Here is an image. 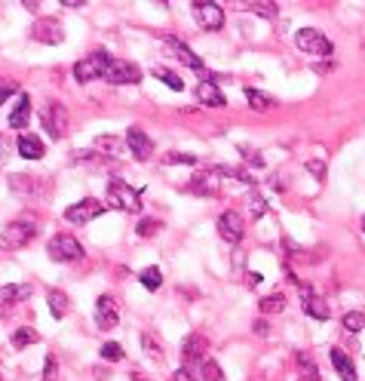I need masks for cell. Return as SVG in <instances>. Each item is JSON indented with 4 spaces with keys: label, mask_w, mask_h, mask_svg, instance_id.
Returning a JSON list of instances; mask_svg holds the SVG:
<instances>
[{
    "label": "cell",
    "mask_w": 365,
    "mask_h": 381,
    "mask_svg": "<svg viewBox=\"0 0 365 381\" xmlns=\"http://www.w3.org/2000/svg\"><path fill=\"white\" fill-rule=\"evenodd\" d=\"M96 148L98 151H105V157H123V142L117 136H98Z\"/></svg>",
    "instance_id": "cell-29"
},
{
    "label": "cell",
    "mask_w": 365,
    "mask_h": 381,
    "mask_svg": "<svg viewBox=\"0 0 365 381\" xmlns=\"http://www.w3.org/2000/svg\"><path fill=\"white\" fill-rule=\"evenodd\" d=\"M203 363L206 360H184L175 369V381H203Z\"/></svg>",
    "instance_id": "cell-25"
},
{
    "label": "cell",
    "mask_w": 365,
    "mask_h": 381,
    "mask_svg": "<svg viewBox=\"0 0 365 381\" xmlns=\"http://www.w3.org/2000/svg\"><path fill=\"white\" fill-rule=\"evenodd\" d=\"M15 151H19V157H25V160H40L46 154L43 142L37 136H31V132H22L19 142H15Z\"/></svg>",
    "instance_id": "cell-17"
},
{
    "label": "cell",
    "mask_w": 365,
    "mask_h": 381,
    "mask_svg": "<svg viewBox=\"0 0 365 381\" xmlns=\"http://www.w3.org/2000/svg\"><path fill=\"white\" fill-rule=\"evenodd\" d=\"M215 175H224V178H237V182H243V185H255V178L246 173V169H237V166H215L212 169Z\"/></svg>",
    "instance_id": "cell-33"
},
{
    "label": "cell",
    "mask_w": 365,
    "mask_h": 381,
    "mask_svg": "<svg viewBox=\"0 0 365 381\" xmlns=\"http://www.w3.org/2000/svg\"><path fill=\"white\" fill-rule=\"evenodd\" d=\"M163 43H166V50L172 52V59H175V62H181V65L193 68V71H203V59H200L197 52H193L184 41H178V37H166Z\"/></svg>",
    "instance_id": "cell-14"
},
{
    "label": "cell",
    "mask_w": 365,
    "mask_h": 381,
    "mask_svg": "<svg viewBox=\"0 0 365 381\" xmlns=\"http://www.w3.org/2000/svg\"><path fill=\"white\" fill-rule=\"evenodd\" d=\"M248 209H252V215H255V219H261V215L267 213V203H264V197H261V194H252V200H248Z\"/></svg>",
    "instance_id": "cell-42"
},
{
    "label": "cell",
    "mask_w": 365,
    "mask_h": 381,
    "mask_svg": "<svg viewBox=\"0 0 365 381\" xmlns=\"http://www.w3.org/2000/svg\"><path fill=\"white\" fill-rule=\"evenodd\" d=\"M341 326H344L347 332H353V336H356V332L365 329V314H362V310H350V314H344Z\"/></svg>",
    "instance_id": "cell-34"
},
{
    "label": "cell",
    "mask_w": 365,
    "mask_h": 381,
    "mask_svg": "<svg viewBox=\"0 0 365 381\" xmlns=\"http://www.w3.org/2000/svg\"><path fill=\"white\" fill-rule=\"evenodd\" d=\"M142 347H144V354L151 357V360H163V345L154 336H147V332L142 336Z\"/></svg>",
    "instance_id": "cell-37"
},
{
    "label": "cell",
    "mask_w": 365,
    "mask_h": 381,
    "mask_svg": "<svg viewBox=\"0 0 365 381\" xmlns=\"http://www.w3.org/2000/svg\"><path fill=\"white\" fill-rule=\"evenodd\" d=\"M61 6H68V10H77V6H83V0H61Z\"/></svg>",
    "instance_id": "cell-47"
},
{
    "label": "cell",
    "mask_w": 365,
    "mask_h": 381,
    "mask_svg": "<svg viewBox=\"0 0 365 381\" xmlns=\"http://www.w3.org/2000/svg\"><path fill=\"white\" fill-rule=\"evenodd\" d=\"M332 366H335V372L341 375V381H356V378H359V375H356L353 360H350V357H347L344 351H341V347H335V351H332Z\"/></svg>",
    "instance_id": "cell-22"
},
{
    "label": "cell",
    "mask_w": 365,
    "mask_h": 381,
    "mask_svg": "<svg viewBox=\"0 0 365 381\" xmlns=\"http://www.w3.org/2000/svg\"><path fill=\"white\" fill-rule=\"evenodd\" d=\"M283 308H285V295L283 292L264 295V299H261V314H279Z\"/></svg>",
    "instance_id": "cell-32"
},
{
    "label": "cell",
    "mask_w": 365,
    "mask_h": 381,
    "mask_svg": "<svg viewBox=\"0 0 365 381\" xmlns=\"http://www.w3.org/2000/svg\"><path fill=\"white\" fill-rule=\"evenodd\" d=\"M218 234H221V240H228L230 246H237L239 240H243L246 222H243V215H239L237 209H224V213L218 215Z\"/></svg>",
    "instance_id": "cell-9"
},
{
    "label": "cell",
    "mask_w": 365,
    "mask_h": 381,
    "mask_svg": "<svg viewBox=\"0 0 365 381\" xmlns=\"http://www.w3.org/2000/svg\"><path fill=\"white\" fill-rule=\"evenodd\" d=\"M40 123H43V129L50 132V138H65L68 136V111H65V105L61 102H46L40 108Z\"/></svg>",
    "instance_id": "cell-5"
},
{
    "label": "cell",
    "mask_w": 365,
    "mask_h": 381,
    "mask_svg": "<svg viewBox=\"0 0 365 381\" xmlns=\"http://www.w3.org/2000/svg\"><path fill=\"white\" fill-rule=\"evenodd\" d=\"M239 10H252L258 15H267V19H274V15L279 13L276 3H270V0H258V3H239Z\"/></svg>",
    "instance_id": "cell-35"
},
{
    "label": "cell",
    "mask_w": 365,
    "mask_h": 381,
    "mask_svg": "<svg viewBox=\"0 0 365 381\" xmlns=\"http://www.w3.org/2000/svg\"><path fill=\"white\" fill-rule=\"evenodd\" d=\"M46 252H50V259H52V261H59V264H68V261L83 259V246H80V240L71 237V234H56V237L50 240V246H46Z\"/></svg>",
    "instance_id": "cell-7"
},
{
    "label": "cell",
    "mask_w": 365,
    "mask_h": 381,
    "mask_svg": "<svg viewBox=\"0 0 365 381\" xmlns=\"http://www.w3.org/2000/svg\"><path fill=\"white\" fill-rule=\"evenodd\" d=\"M246 102L252 111H270V108L276 105V99L267 96V92H261V89H255V87H246Z\"/></svg>",
    "instance_id": "cell-24"
},
{
    "label": "cell",
    "mask_w": 365,
    "mask_h": 381,
    "mask_svg": "<svg viewBox=\"0 0 365 381\" xmlns=\"http://www.w3.org/2000/svg\"><path fill=\"white\" fill-rule=\"evenodd\" d=\"M46 301H50V314L56 317V320H61V317L68 314V295L61 292V289H50V295H46Z\"/></svg>",
    "instance_id": "cell-26"
},
{
    "label": "cell",
    "mask_w": 365,
    "mask_h": 381,
    "mask_svg": "<svg viewBox=\"0 0 365 381\" xmlns=\"http://www.w3.org/2000/svg\"><path fill=\"white\" fill-rule=\"evenodd\" d=\"M255 329H258L261 336H267V323H264V320H258V323H255Z\"/></svg>",
    "instance_id": "cell-48"
},
{
    "label": "cell",
    "mask_w": 365,
    "mask_h": 381,
    "mask_svg": "<svg viewBox=\"0 0 365 381\" xmlns=\"http://www.w3.org/2000/svg\"><path fill=\"white\" fill-rule=\"evenodd\" d=\"M193 10V22L206 31H221L224 28V10L215 0H193L191 3Z\"/></svg>",
    "instance_id": "cell-8"
},
{
    "label": "cell",
    "mask_w": 365,
    "mask_h": 381,
    "mask_svg": "<svg viewBox=\"0 0 365 381\" xmlns=\"http://www.w3.org/2000/svg\"><path fill=\"white\" fill-rule=\"evenodd\" d=\"M246 277H248V286H258V283H261V274H258V271H248Z\"/></svg>",
    "instance_id": "cell-46"
},
{
    "label": "cell",
    "mask_w": 365,
    "mask_h": 381,
    "mask_svg": "<svg viewBox=\"0 0 365 381\" xmlns=\"http://www.w3.org/2000/svg\"><path fill=\"white\" fill-rule=\"evenodd\" d=\"M151 74L157 77V80H163V83H166L169 89H175V92H181V89H184V80H181V77H178L175 71H169V68H163V65H154V68H151Z\"/></svg>",
    "instance_id": "cell-27"
},
{
    "label": "cell",
    "mask_w": 365,
    "mask_h": 381,
    "mask_svg": "<svg viewBox=\"0 0 365 381\" xmlns=\"http://www.w3.org/2000/svg\"><path fill=\"white\" fill-rule=\"evenodd\" d=\"M138 283H142L144 289L157 292L160 286H163V271H160V268H144L142 274H138Z\"/></svg>",
    "instance_id": "cell-30"
},
{
    "label": "cell",
    "mask_w": 365,
    "mask_h": 381,
    "mask_svg": "<svg viewBox=\"0 0 365 381\" xmlns=\"http://www.w3.org/2000/svg\"><path fill=\"white\" fill-rule=\"evenodd\" d=\"M102 80L114 83V87H129V83L135 87V83H142V68H138L135 62H126V59H111Z\"/></svg>",
    "instance_id": "cell-4"
},
{
    "label": "cell",
    "mask_w": 365,
    "mask_h": 381,
    "mask_svg": "<svg viewBox=\"0 0 365 381\" xmlns=\"http://www.w3.org/2000/svg\"><path fill=\"white\" fill-rule=\"evenodd\" d=\"M295 43H298V50L304 52V56H316V59L335 56V43H332L329 37H325L322 31H316V28H301V31H295Z\"/></svg>",
    "instance_id": "cell-2"
},
{
    "label": "cell",
    "mask_w": 365,
    "mask_h": 381,
    "mask_svg": "<svg viewBox=\"0 0 365 381\" xmlns=\"http://www.w3.org/2000/svg\"><path fill=\"white\" fill-rule=\"evenodd\" d=\"M28 295H31V286L28 283H10V286H3V289H0V305L13 308V305H19V301H25Z\"/></svg>",
    "instance_id": "cell-21"
},
{
    "label": "cell",
    "mask_w": 365,
    "mask_h": 381,
    "mask_svg": "<svg viewBox=\"0 0 365 381\" xmlns=\"http://www.w3.org/2000/svg\"><path fill=\"white\" fill-rule=\"evenodd\" d=\"M197 99H200L203 105H209V108H224V105H228L224 92L215 87L212 80H203V83H200V87H197Z\"/></svg>",
    "instance_id": "cell-20"
},
{
    "label": "cell",
    "mask_w": 365,
    "mask_h": 381,
    "mask_svg": "<svg viewBox=\"0 0 365 381\" xmlns=\"http://www.w3.org/2000/svg\"><path fill=\"white\" fill-rule=\"evenodd\" d=\"M215 173L212 169H206V173H197L191 178V185L188 188L193 194H200V197H212V194H218V178H212Z\"/></svg>",
    "instance_id": "cell-19"
},
{
    "label": "cell",
    "mask_w": 365,
    "mask_h": 381,
    "mask_svg": "<svg viewBox=\"0 0 365 381\" xmlns=\"http://www.w3.org/2000/svg\"><path fill=\"white\" fill-rule=\"evenodd\" d=\"M239 154H243V160L248 163V166H255V169L264 166V157H261L258 151H252V148H239Z\"/></svg>",
    "instance_id": "cell-41"
},
{
    "label": "cell",
    "mask_w": 365,
    "mask_h": 381,
    "mask_svg": "<svg viewBox=\"0 0 365 381\" xmlns=\"http://www.w3.org/2000/svg\"><path fill=\"white\" fill-rule=\"evenodd\" d=\"M295 360H298V366H301V372H304L307 381H320V369H316L313 357L304 354V351H298V354H295Z\"/></svg>",
    "instance_id": "cell-31"
},
{
    "label": "cell",
    "mask_w": 365,
    "mask_h": 381,
    "mask_svg": "<svg viewBox=\"0 0 365 381\" xmlns=\"http://www.w3.org/2000/svg\"><path fill=\"white\" fill-rule=\"evenodd\" d=\"M362 231H365V215H362Z\"/></svg>",
    "instance_id": "cell-49"
},
{
    "label": "cell",
    "mask_w": 365,
    "mask_h": 381,
    "mask_svg": "<svg viewBox=\"0 0 365 381\" xmlns=\"http://www.w3.org/2000/svg\"><path fill=\"white\" fill-rule=\"evenodd\" d=\"M28 120H31V96L22 92L19 102H15L13 111H10V129H25Z\"/></svg>",
    "instance_id": "cell-18"
},
{
    "label": "cell",
    "mask_w": 365,
    "mask_h": 381,
    "mask_svg": "<svg viewBox=\"0 0 365 381\" xmlns=\"http://www.w3.org/2000/svg\"><path fill=\"white\" fill-rule=\"evenodd\" d=\"M206 351H209V341H206V336H200V332H191V336L181 341L184 360H206Z\"/></svg>",
    "instance_id": "cell-16"
},
{
    "label": "cell",
    "mask_w": 365,
    "mask_h": 381,
    "mask_svg": "<svg viewBox=\"0 0 365 381\" xmlns=\"http://www.w3.org/2000/svg\"><path fill=\"white\" fill-rule=\"evenodd\" d=\"M10 191L13 194H25V197H34V194H40V182L25 175V173H19V175H10Z\"/></svg>",
    "instance_id": "cell-23"
},
{
    "label": "cell",
    "mask_w": 365,
    "mask_h": 381,
    "mask_svg": "<svg viewBox=\"0 0 365 381\" xmlns=\"http://www.w3.org/2000/svg\"><path fill=\"white\" fill-rule=\"evenodd\" d=\"M98 354H102V360H107V363H120L123 360V347L117 345V341H105Z\"/></svg>",
    "instance_id": "cell-38"
},
{
    "label": "cell",
    "mask_w": 365,
    "mask_h": 381,
    "mask_svg": "<svg viewBox=\"0 0 365 381\" xmlns=\"http://www.w3.org/2000/svg\"><path fill=\"white\" fill-rule=\"evenodd\" d=\"M117 320H120V310H117L114 295H98L96 299V326L98 329H114Z\"/></svg>",
    "instance_id": "cell-13"
},
{
    "label": "cell",
    "mask_w": 365,
    "mask_h": 381,
    "mask_svg": "<svg viewBox=\"0 0 365 381\" xmlns=\"http://www.w3.org/2000/svg\"><path fill=\"white\" fill-rule=\"evenodd\" d=\"M37 341H40V336H37V329H31V326H19V329L13 332L15 351H22V347H28V345H37Z\"/></svg>",
    "instance_id": "cell-28"
},
{
    "label": "cell",
    "mask_w": 365,
    "mask_h": 381,
    "mask_svg": "<svg viewBox=\"0 0 365 381\" xmlns=\"http://www.w3.org/2000/svg\"><path fill=\"white\" fill-rule=\"evenodd\" d=\"M0 381H3V375H0Z\"/></svg>",
    "instance_id": "cell-50"
},
{
    "label": "cell",
    "mask_w": 365,
    "mask_h": 381,
    "mask_svg": "<svg viewBox=\"0 0 365 381\" xmlns=\"http://www.w3.org/2000/svg\"><path fill=\"white\" fill-rule=\"evenodd\" d=\"M138 237H154V234H157V231H160V222H154V219H142V222H138Z\"/></svg>",
    "instance_id": "cell-40"
},
{
    "label": "cell",
    "mask_w": 365,
    "mask_h": 381,
    "mask_svg": "<svg viewBox=\"0 0 365 381\" xmlns=\"http://www.w3.org/2000/svg\"><path fill=\"white\" fill-rule=\"evenodd\" d=\"M126 148H129V154H132V157H135L138 163L151 160V154H154L151 136H147L144 129H138V127H129V129H126Z\"/></svg>",
    "instance_id": "cell-12"
},
{
    "label": "cell",
    "mask_w": 365,
    "mask_h": 381,
    "mask_svg": "<svg viewBox=\"0 0 365 381\" xmlns=\"http://www.w3.org/2000/svg\"><path fill=\"white\" fill-rule=\"evenodd\" d=\"M301 310H304L307 317H313V320H329V314H332L329 301H322L310 286H301Z\"/></svg>",
    "instance_id": "cell-15"
},
{
    "label": "cell",
    "mask_w": 365,
    "mask_h": 381,
    "mask_svg": "<svg viewBox=\"0 0 365 381\" xmlns=\"http://www.w3.org/2000/svg\"><path fill=\"white\" fill-rule=\"evenodd\" d=\"M34 237H37V224L34 222L31 219H15L0 231V246H3V250H22V246H28Z\"/></svg>",
    "instance_id": "cell-3"
},
{
    "label": "cell",
    "mask_w": 365,
    "mask_h": 381,
    "mask_svg": "<svg viewBox=\"0 0 365 381\" xmlns=\"http://www.w3.org/2000/svg\"><path fill=\"white\" fill-rule=\"evenodd\" d=\"M107 62H111V56L107 52H89V56H83L80 62L74 65V80L77 83H89V80H98V77H105L107 71Z\"/></svg>",
    "instance_id": "cell-6"
},
{
    "label": "cell",
    "mask_w": 365,
    "mask_h": 381,
    "mask_svg": "<svg viewBox=\"0 0 365 381\" xmlns=\"http://www.w3.org/2000/svg\"><path fill=\"white\" fill-rule=\"evenodd\" d=\"M163 163H197V157L193 154H181V151H172L163 157Z\"/></svg>",
    "instance_id": "cell-43"
},
{
    "label": "cell",
    "mask_w": 365,
    "mask_h": 381,
    "mask_svg": "<svg viewBox=\"0 0 365 381\" xmlns=\"http://www.w3.org/2000/svg\"><path fill=\"white\" fill-rule=\"evenodd\" d=\"M203 381H224L221 366L215 360H209V357H206V363H203Z\"/></svg>",
    "instance_id": "cell-39"
},
{
    "label": "cell",
    "mask_w": 365,
    "mask_h": 381,
    "mask_svg": "<svg viewBox=\"0 0 365 381\" xmlns=\"http://www.w3.org/2000/svg\"><path fill=\"white\" fill-rule=\"evenodd\" d=\"M31 41L46 43V46H59L65 41V28H61L59 19H37L34 28H31Z\"/></svg>",
    "instance_id": "cell-11"
},
{
    "label": "cell",
    "mask_w": 365,
    "mask_h": 381,
    "mask_svg": "<svg viewBox=\"0 0 365 381\" xmlns=\"http://www.w3.org/2000/svg\"><path fill=\"white\" fill-rule=\"evenodd\" d=\"M15 92H19V96H22L19 80H10V77H0V105H6V102H10V96H15Z\"/></svg>",
    "instance_id": "cell-36"
},
{
    "label": "cell",
    "mask_w": 365,
    "mask_h": 381,
    "mask_svg": "<svg viewBox=\"0 0 365 381\" xmlns=\"http://www.w3.org/2000/svg\"><path fill=\"white\" fill-rule=\"evenodd\" d=\"M43 381H56V357H46V369H43Z\"/></svg>",
    "instance_id": "cell-44"
},
{
    "label": "cell",
    "mask_w": 365,
    "mask_h": 381,
    "mask_svg": "<svg viewBox=\"0 0 365 381\" xmlns=\"http://www.w3.org/2000/svg\"><path fill=\"white\" fill-rule=\"evenodd\" d=\"M102 213H105V203H98V200H92V197H83L65 209V219L71 224H87L92 219H98Z\"/></svg>",
    "instance_id": "cell-10"
},
{
    "label": "cell",
    "mask_w": 365,
    "mask_h": 381,
    "mask_svg": "<svg viewBox=\"0 0 365 381\" xmlns=\"http://www.w3.org/2000/svg\"><path fill=\"white\" fill-rule=\"evenodd\" d=\"M105 200H107V206L120 209V213H135V215L142 213V194L123 182V178H107Z\"/></svg>",
    "instance_id": "cell-1"
},
{
    "label": "cell",
    "mask_w": 365,
    "mask_h": 381,
    "mask_svg": "<svg viewBox=\"0 0 365 381\" xmlns=\"http://www.w3.org/2000/svg\"><path fill=\"white\" fill-rule=\"evenodd\" d=\"M307 169H310V173H313V175H320V178L325 175V169H322V163H316V160H310V163H307Z\"/></svg>",
    "instance_id": "cell-45"
}]
</instances>
